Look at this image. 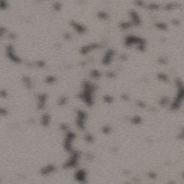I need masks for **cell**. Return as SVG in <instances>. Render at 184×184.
I'll return each instance as SVG.
<instances>
[{
    "mask_svg": "<svg viewBox=\"0 0 184 184\" xmlns=\"http://www.w3.org/2000/svg\"><path fill=\"white\" fill-rule=\"evenodd\" d=\"M155 25L157 30H161V31H166V30H168V25L163 22H155Z\"/></svg>",
    "mask_w": 184,
    "mask_h": 184,
    "instance_id": "20",
    "label": "cell"
},
{
    "mask_svg": "<svg viewBox=\"0 0 184 184\" xmlns=\"http://www.w3.org/2000/svg\"><path fill=\"white\" fill-rule=\"evenodd\" d=\"M75 178L80 183H83L86 179V172L83 170H79L76 172Z\"/></svg>",
    "mask_w": 184,
    "mask_h": 184,
    "instance_id": "14",
    "label": "cell"
},
{
    "mask_svg": "<svg viewBox=\"0 0 184 184\" xmlns=\"http://www.w3.org/2000/svg\"><path fill=\"white\" fill-rule=\"evenodd\" d=\"M50 120H51V118H50V115L48 113H45L41 117V119H40L41 124L43 125V127H48L50 124Z\"/></svg>",
    "mask_w": 184,
    "mask_h": 184,
    "instance_id": "16",
    "label": "cell"
},
{
    "mask_svg": "<svg viewBox=\"0 0 184 184\" xmlns=\"http://www.w3.org/2000/svg\"><path fill=\"white\" fill-rule=\"evenodd\" d=\"M89 75H90V76L94 79H98L102 77L101 72H100L97 69L92 70L90 72V73H89Z\"/></svg>",
    "mask_w": 184,
    "mask_h": 184,
    "instance_id": "21",
    "label": "cell"
},
{
    "mask_svg": "<svg viewBox=\"0 0 184 184\" xmlns=\"http://www.w3.org/2000/svg\"><path fill=\"white\" fill-rule=\"evenodd\" d=\"M8 115V111L5 107L0 106V117H5Z\"/></svg>",
    "mask_w": 184,
    "mask_h": 184,
    "instance_id": "28",
    "label": "cell"
},
{
    "mask_svg": "<svg viewBox=\"0 0 184 184\" xmlns=\"http://www.w3.org/2000/svg\"><path fill=\"white\" fill-rule=\"evenodd\" d=\"M22 82H23L25 87H27L28 89H32L33 87V81L30 76H24L22 77Z\"/></svg>",
    "mask_w": 184,
    "mask_h": 184,
    "instance_id": "17",
    "label": "cell"
},
{
    "mask_svg": "<svg viewBox=\"0 0 184 184\" xmlns=\"http://www.w3.org/2000/svg\"><path fill=\"white\" fill-rule=\"evenodd\" d=\"M130 21L133 27H138L142 24V19L139 13L134 9H131L129 12Z\"/></svg>",
    "mask_w": 184,
    "mask_h": 184,
    "instance_id": "5",
    "label": "cell"
},
{
    "mask_svg": "<svg viewBox=\"0 0 184 184\" xmlns=\"http://www.w3.org/2000/svg\"><path fill=\"white\" fill-rule=\"evenodd\" d=\"M76 138V134L73 132H67L64 139L63 147L66 151L71 153L73 151V143Z\"/></svg>",
    "mask_w": 184,
    "mask_h": 184,
    "instance_id": "3",
    "label": "cell"
},
{
    "mask_svg": "<svg viewBox=\"0 0 184 184\" xmlns=\"http://www.w3.org/2000/svg\"><path fill=\"white\" fill-rule=\"evenodd\" d=\"M5 56L11 63L14 64H21L22 62V58L17 53L16 49L12 43L7 45L5 49Z\"/></svg>",
    "mask_w": 184,
    "mask_h": 184,
    "instance_id": "2",
    "label": "cell"
},
{
    "mask_svg": "<svg viewBox=\"0 0 184 184\" xmlns=\"http://www.w3.org/2000/svg\"><path fill=\"white\" fill-rule=\"evenodd\" d=\"M56 170V168H55L54 166L53 165H48V166H46L45 167H43V168L41 169L40 173L43 176H48L50 174L53 173Z\"/></svg>",
    "mask_w": 184,
    "mask_h": 184,
    "instance_id": "12",
    "label": "cell"
},
{
    "mask_svg": "<svg viewBox=\"0 0 184 184\" xmlns=\"http://www.w3.org/2000/svg\"><path fill=\"white\" fill-rule=\"evenodd\" d=\"M124 43L125 46L128 48L134 47L140 52H145L147 48V43L145 40L136 35H130L126 36L124 40Z\"/></svg>",
    "mask_w": 184,
    "mask_h": 184,
    "instance_id": "1",
    "label": "cell"
},
{
    "mask_svg": "<svg viewBox=\"0 0 184 184\" xmlns=\"http://www.w3.org/2000/svg\"><path fill=\"white\" fill-rule=\"evenodd\" d=\"M85 119H86V114L83 111L79 110L76 114V125L77 128L79 129L84 128L85 124Z\"/></svg>",
    "mask_w": 184,
    "mask_h": 184,
    "instance_id": "9",
    "label": "cell"
},
{
    "mask_svg": "<svg viewBox=\"0 0 184 184\" xmlns=\"http://www.w3.org/2000/svg\"><path fill=\"white\" fill-rule=\"evenodd\" d=\"M133 27L130 21H122L119 23V28L122 30H127L130 29L131 27Z\"/></svg>",
    "mask_w": 184,
    "mask_h": 184,
    "instance_id": "18",
    "label": "cell"
},
{
    "mask_svg": "<svg viewBox=\"0 0 184 184\" xmlns=\"http://www.w3.org/2000/svg\"><path fill=\"white\" fill-rule=\"evenodd\" d=\"M7 35V30L5 27L0 26V39L5 37Z\"/></svg>",
    "mask_w": 184,
    "mask_h": 184,
    "instance_id": "25",
    "label": "cell"
},
{
    "mask_svg": "<svg viewBox=\"0 0 184 184\" xmlns=\"http://www.w3.org/2000/svg\"><path fill=\"white\" fill-rule=\"evenodd\" d=\"M99 47L100 46L98 43H89V44L85 45L81 47L80 48V50H79V53H80V54L82 55V56H86V55L92 53V51L97 50Z\"/></svg>",
    "mask_w": 184,
    "mask_h": 184,
    "instance_id": "6",
    "label": "cell"
},
{
    "mask_svg": "<svg viewBox=\"0 0 184 184\" xmlns=\"http://www.w3.org/2000/svg\"><path fill=\"white\" fill-rule=\"evenodd\" d=\"M96 17H97L98 20L101 21H107L110 18L109 13H108L107 11L104 10H101L97 12V13H96Z\"/></svg>",
    "mask_w": 184,
    "mask_h": 184,
    "instance_id": "15",
    "label": "cell"
},
{
    "mask_svg": "<svg viewBox=\"0 0 184 184\" xmlns=\"http://www.w3.org/2000/svg\"><path fill=\"white\" fill-rule=\"evenodd\" d=\"M9 96V93L6 89H2L0 90V98H7Z\"/></svg>",
    "mask_w": 184,
    "mask_h": 184,
    "instance_id": "27",
    "label": "cell"
},
{
    "mask_svg": "<svg viewBox=\"0 0 184 184\" xmlns=\"http://www.w3.org/2000/svg\"><path fill=\"white\" fill-rule=\"evenodd\" d=\"M37 109L39 110H43L45 107L47 103V99H48V96L47 94H41L37 96Z\"/></svg>",
    "mask_w": 184,
    "mask_h": 184,
    "instance_id": "10",
    "label": "cell"
},
{
    "mask_svg": "<svg viewBox=\"0 0 184 184\" xmlns=\"http://www.w3.org/2000/svg\"><path fill=\"white\" fill-rule=\"evenodd\" d=\"M79 157H80V156H79V153L78 152L72 151L69 159L64 163L63 168H67V169L74 168L79 163Z\"/></svg>",
    "mask_w": 184,
    "mask_h": 184,
    "instance_id": "4",
    "label": "cell"
},
{
    "mask_svg": "<svg viewBox=\"0 0 184 184\" xmlns=\"http://www.w3.org/2000/svg\"><path fill=\"white\" fill-rule=\"evenodd\" d=\"M180 6H181V5L179 3L176 2H170L165 4L162 7V8L165 11L171 12V11H174L179 8Z\"/></svg>",
    "mask_w": 184,
    "mask_h": 184,
    "instance_id": "11",
    "label": "cell"
},
{
    "mask_svg": "<svg viewBox=\"0 0 184 184\" xmlns=\"http://www.w3.org/2000/svg\"><path fill=\"white\" fill-rule=\"evenodd\" d=\"M115 56V51L112 49H108L102 57V63L104 66H109L113 61Z\"/></svg>",
    "mask_w": 184,
    "mask_h": 184,
    "instance_id": "8",
    "label": "cell"
},
{
    "mask_svg": "<svg viewBox=\"0 0 184 184\" xmlns=\"http://www.w3.org/2000/svg\"><path fill=\"white\" fill-rule=\"evenodd\" d=\"M9 7L8 0H0V10L5 11L7 10Z\"/></svg>",
    "mask_w": 184,
    "mask_h": 184,
    "instance_id": "23",
    "label": "cell"
},
{
    "mask_svg": "<svg viewBox=\"0 0 184 184\" xmlns=\"http://www.w3.org/2000/svg\"><path fill=\"white\" fill-rule=\"evenodd\" d=\"M44 81L47 84H53L57 81V78L53 75H48L45 78Z\"/></svg>",
    "mask_w": 184,
    "mask_h": 184,
    "instance_id": "19",
    "label": "cell"
},
{
    "mask_svg": "<svg viewBox=\"0 0 184 184\" xmlns=\"http://www.w3.org/2000/svg\"><path fill=\"white\" fill-rule=\"evenodd\" d=\"M157 77H158V79L162 81H166L168 80V76H167L166 74H165V73H158V74H157Z\"/></svg>",
    "mask_w": 184,
    "mask_h": 184,
    "instance_id": "29",
    "label": "cell"
},
{
    "mask_svg": "<svg viewBox=\"0 0 184 184\" xmlns=\"http://www.w3.org/2000/svg\"><path fill=\"white\" fill-rule=\"evenodd\" d=\"M70 26L73 29L76 33L79 34V35H83V34L86 33L87 28L84 24L81 23V22H77V21L72 20L70 22Z\"/></svg>",
    "mask_w": 184,
    "mask_h": 184,
    "instance_id": "7",
    "label": "cell"
},
{
    "mask_svg": "<svg viewBox=\"0 0 184 184\" xmlns=\"http://www.w3.org/2000/svg\"><path fill=\"white\" fill-rule=\"evenodd\" d=\"M52 8L55 12H59L63 9V5L60 2H54L52 5Z\"/></svg>",
    "mask_w": 184,
    "mask_h": 184,
    "instance_id": "22",
    "label": "cell"
},
{
    "mask_svg": "<svg viewBox=\"0 0 184 184\" xmlns=\"http://www.w3.org/2000/svg\"><path fill=\"white\" fill-rule=\"evenodd\" d=\"M145 8H147L149 11H151V12H157V11H159L160 9H162V6H161L160 4L157 2H150L146 5Z\"/></svg>",
    "mask_w": 184,
    "mask_h": 184,
    "instance_id": "13",
    "label": "cell"
},
{
    "mask_svg": "<svg viewBox=\"0 0 184 184\" xmlns=\"http://www.w3.org/2000/svg\"><path fill=\"white\" fill-rule=\"evenodd\" d=\"M134 5L140 8H145L147 3L144 0H133Z\"/></svg>",
    "mask_w": 184,
    "mask_h": 184,
    "instance_id": "24",
    "label": "cell"
},
{
    "mask_svg": "<svg viewBox=\"0 0 184 184\" xmlns=\"http://www.w3.org/2000/svg\"><path fill=\"white\" fill-rule=\"evenodd\" d=\"M67 102H68V99H67V98L66 97H65V96H63V97H61V98H60V99H59V101H58V104H59V105H66V104H67Z\"/></svg>",
    "mask_w": 184,
    "mask_h": 184,
    "instance_id": "30",
    "label": "cell"
},
{
    "mask_svg": "<svg viewBox=\"0 0 184 184\" xmlns=\"http://www.w3.org/2000/svg\"><path fill=\"white\" fill-rule=\"evenodd\" d=\"M35 65L37 68H45V65H46V63H45V62L43 61V60H37V61H36L35 63Z\"/></svg>",
    "mask_w": 184,
    "mask_h": 184,
    "instance_id": "26",
    "label": "cell"
}]
</instances>
